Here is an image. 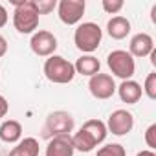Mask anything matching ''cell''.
Instances as JSON below:
<instances>
[{"label":"cell","mask_w":156,"mask_h":156,"mask_svg":"<svg viewBox=\"0 0 156 156\" xmlns=\"http://www.w3.org/2000/svg\"><path fill=\"white\" fill-rule=\"evenodd\" d=\"M73 143H72V136L64 134V136H55L48 141L46 147V156H73Z\"/></svg>","instance_id":"cell-11"},{"label":"cell","mask_w":156,"mask_h":156,"mask_svg":"<svg viewBox=\"0 0 156 156\" xmlns=\"http://www.w3.org/2000/svg\"><path fill=\"white\" fill-rule=\"evenodd\" d=\"M116 90H118L119 99H121L123 103H127V105H134V103H138V101L141 99V94H143L141 85L136 83V81H132V79L123 81L119 87H116Z\"/></svg>","instance_id":"cell-13"},{"label":"cell","mask_w":156,"mask_h":156,"mask_svg":"<svg viewBox=\"0 0 156 156\" xmlns=\"http://www.w3.org/2000/svg\"><path fill=\"white\" fill-rule=\"evenodd\" d=\"M73 68H75V73H81V75L92 77V75L99 73L101 62H99V59L94 57V55H83V57H79V59L75 61Z\"/></svg>","instance_id":"cell-15"},{"label":"cell","mask_w":156,"mask_h":156,"mask_svg":"<svg viewBox=\"0 0 156 156\" xmlns=\"http://www.w3.org/2000/svg\"><path fill=\"white\" fill-rule=\"evenodd\" d=\"M101 39H103V31L96 22H83L75 28L73 33V42L77 50H81L83 53L96 51L98 46L101 44Z\"/></svg>","instance_id":"cell-4"},{"label":"cell","mask_w":156,"mask_h":156,"mask_svg":"<svg viewBox=\"0 0 156 156\" xmlns=\"http://www.w3.org/2000/svg\"><path fill=\"white\" fill-rule=\"evenodd\" d=\"M22 138V125L15 119H6L0 125V140L6 143H15L20 141Z\"/></svg>","instance_id":"cell-16"},{"label":"cell","mask_w":156,"mask_h":156,"mask_svg":"<svg viewBox=\"0 0 156 156\" xmlns=\"http://www.w3.org/2000/svg\"><path fill=\"white\" fill-rule=\"evenodd\" d=\"M154 50V41L149 33H136L130 39L129 44V53L132 57H147Z\"/></svg>","instance_id":"cell-12"},{"label":"cell","mask_w":156,"mask_h":156,"mask_svg":"<svg viewBox=\"0 0 156 156\" xmlns=\"http://www.w3.org/2000/svg\"><path fill=\"white\" fill-rule=\"evenodd\" d=\"M96 156H127V152H125L123 145H119V143H108V145L98 149Z\"/></svg>","instance_id":"cell-18"},{"label":"cell","mask_w":156,"mask_h":156,"mask_svg":"<svg viewBox=\"0 0 156 156\" xmlns=\"http://www.w3.org/2000/svg\"><path fill=\"white\" fill-rule=\"evenodd\" d=\"M8 108H9V105H8L6 98H4V96H0V118H4V116L8 114Z\"/></svg>","instance_id":"cell-24"},{"label":"cell","mask_w":156,"mask_h":156,"mask_svg":"<svg viewBox=\"0 0 156 156\" xmlns=\"http://www.w3.org/2000/svg\"><path fill=\"white\" fill-rule=\"evenodd\" d=\"M85 9H87L85 0H61L57 4L59 19L66 26H73L79 22L85 15Z\"/></svg>","instance_id":"cell-7"},{"label":"cell","mask_w":156,"mask_h":156,"mask_svg":"<svg viewBox=\"0 0 156 156\" xmlns=\"http://www.w3.org/2000/svg\"><path fill=\"white\" fill-rule=\"evenodd\" d=\"M107 31L114 41H121L130 33V22H129V19L116 15L107 22Z\"/></svg>","instance_id":"cell-14"},{"label":"cell","mask_w":156,"mask_h":156,"mask_svg":"<svg viewBox=\"0 0 156 156\" xmlns=\"http://www.w3.org/2000/svg\"><path fill=\"white\" fill-rule=\"evenodd\" d=\"M44 75L46 79L55 85H66L72 83L75 77V68L70 61H66L61 55H51L44 62Z\"/></svg>","instance_id":"cell-3"},{"label":"cell","mask_w":156,"mask_h":156,"mask_svg":"<svg viewBox=\"0 0 156 156\" xmlns=\"http://www.w3.org/2000/svg\"><path fill=\"white\" fill-rule=\"evenodd\" d=\"M8 19H9V15H8V11H6V8L0 4V28H4L6 24H8Z\"/></svg>","instance_id":"cell-23"},{"label":"cell","mask_w":156,"mask_h":156,"mask_svg":"<svg viewBox=\"0 0 156 156\" xmlns=\"http://www.w3.org/2000/svg\"><path fill=\"white\" fill-rule=\"evenodd\" d=\"M107 64H108L110 72L116 77L123 79V81L130 79V77L134 75V72H136L134 57L129 51H125V50H114V51H110L108 57H107Z\"/></svg>","instance_id":"cell-6"},{"label":"cell","mask_w":156,"mask_h":156,"mask_svg":"<svg viewBox=\"0 0 156 156\" xmlns=\"http://www.w3.org/2000/svg\"><path fill=\"white\" fill-rule=\"evenodd\" d=\"M145 143H147L149 151L156 149V123H152V125L145 130Z\"/></svg>","instance_id":"cell-22"},{"label":"cell","mask_w":156,"mask_h":156,"mask_svg":"<svg viewBox=\"0 0 156 156\" xmlns=\"http://www.w3.org/2000/svg\"><path fill=\"white\" fill-rule=\"evenodd\" d=\"M88 90L96 99H110L116 94V83L108 73H96L88 81Z\"/></svg>","instance_id":"cell-9"},{"label":"cell","mask_w":156,"mask_h":156,"mask_svg":"<svg viewBox=\"0 0 156 156\" xmlns=\"http://www.w3.org/2000/svg\"><path fill=\"white\" fill-rule=\"evenodd\" d=\"M108 130H107V125L101 121V119H88L83 123V127L77 130L73 136H72V143H73V149L81 151V152H90L94 151L99 143L105 141Z\"/></svg>","instance_id":"cell-1"},{"label":"cell","mask_w":156,"mask_h":156,"mask_svg":"<svg viewBox=\"0 0 156 156\" xmlns=\"http://www.w3.org/2000/svg\"><path fill=\"white\" fill-rule=\"evenodd\" d=\"M30 48L39 57H51V55H55V50H57V37L51 31L39 30L31 35Z\"/></svg>","instance_id":"cell-8"},{"label":"cell","mask_w":156,"mask_h":156,"mask_svg":"<svg viewBox=\"0 0 156 156\" xmlns=\"http://www.w3.org/2000/svg\"><path fill=\"white\" fill-rule=\"evenodd\" d=\"M141 90L149 99H156V72H151L145 77V85H143Z\"/></svg>","instance_id":"cell-19"},{"label":"cell","mask_w":156,"mask_h":156,"mask_svg":"<svg viewBox=\"0 0 156 156\" xmlns=\"http://www.w3.org/2000/svg\"><path fill=\"white\" fill-rule=\"evenodd\" d=\"M8 156H39V141L35 138H24Z\"/></svg>","instance_id":"cell-17"},{"label":"cell","mask_w":156,"mask_h":156,"mask_svg":"<svg viewBox=\"0 0 156 156\" xmlns=\"http://www.w3.org/2000/svg\"><path fill=\"white\" fill-rule=\"evenodd\" d=\"M33 4H35V9H37L39 15H46V13H50L57 8L55 0H33Z\"/></svg>","instance_id":"cell-20"},{"label":"cell","mask_w":156,"mask_h":156,"mask_svg":"<svg viewBox=\"0 0 156 156\" xmlns=\"http://www.w3.org/2000/svg\"><path fill=\"white\" fill-rule=\"evenodd\" d=\"M8 53V41L4 35H0V57H4Z\"/></svg>","instance_id":"cell-25"},{"label":"cell","mask_w":156,"mask_h":156,"mask_svg":"<svg viewBox=\"0 0 156 156\" xmlns=\"http://www.w3.org/2000/svg\"><path fill=\"white\" fill-rule=\"evenodd\" d=\"M132 127H134V116L125 108H118L108 116L107 130L112 132L114 136H125L132 130Z\"/></svg>","instance_id":"cell-10"},{"label":"cell","mask_w":156,"mask_h":156,"mask_svg":"<svg viewBox=\"0 0 156 156\" xmlns=\"http://www.w3.org/2000/svg\"><path fill=\"white\" fill-rule=\"evenodd\" d=\"M73 130V118L72 114L64 110H55L46 118V123L42 127V136L46 140H51L55 136H64Z\"/></svg>","instance_id":"cell-5"},{"label":"cell","mask_w":156,"mask_h":156,"mask_svg":"<svg viewBox=\"0 0 156 156\" xmlns=\"http://www.w3.org/2000/svg\"><path fill=\"white\" fill-rule=\"evenodd\" d=\"M136 156H156V154H154V151H140Z\"/></svg>","instance_id":"cell-26"},{"label":"cell","mask_w":156,"mask_h":156,"mask_svg":"<svg viewBox=\"0 0 156 156\" xmlns=\"http://www.w3.org/2000/svg\"><path fill=\"white\" fill-rule=\"evenodd\" d=\"M15 11H13V26L19 33L28 35L33 33L39 28V13L35 9L33 0H24V2H13Z\"/></svg>","instance_id":"cell-2"},{"label":"cell","mask_w":156,"mask_h":156,"mask_svg":"<svg viewBox=\"0 0 156 156\" xmlns=\"http://www.w3.org/2000/svg\"><path fill=\"white\" fill-rule=\"evenodd\" d=\"M101 6H103V9L108 13V15H116V13H119L121 9H123V0H103L101 2Z\"/></svg>","instance_id":"cell-21"}]
</instances>
